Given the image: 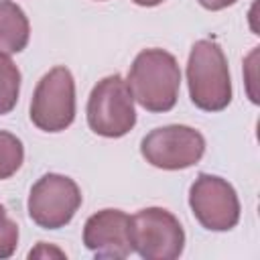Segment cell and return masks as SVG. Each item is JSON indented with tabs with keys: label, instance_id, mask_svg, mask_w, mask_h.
<instances>
[{
	"label": "cell",
	"instance_id": "6da1fadb",
	"mask_svg": "<svg viewBox=\"0 0 260 260\" xmlns=\"http://www.w3.org/2000/svg\"><path fill=\"white\" fill-rule=\"evenodd\" d=\"M132 98L148 112H169L175 108L181 85L177 59L162 49H144L136 55L128 71Z\"/></svg>",
	"mask_w": 260,
	"mask_h": 260
},
{
	"label": "cell",
	"instance_id": "7a4b0ae2",
	"mask_svg": "<svg viewBox=\"0 0 260 260\" xmlns=\"http://www.w3.org/2000/svg\"><path fill=\"white\" fill-rule=\"evenodd\" d=\"M191 102L205 112H221L232 102V79L225 55L215 41L201 39L191 47L187 61Z\"/></svg>",
	"mask_w": 260,
	"mask_h": 260
},
{
	"label": "cell",
	"instance_id": "3957f363",
	"mask_svg": "<svg viewBox=\"0 0 260 260\" xmlns=\"http://www.w3.org/2000/svg\"><path fill=\"white\" fill-rule=\"evenodd\" d=\"M87 124L106 138H120L134 128V98L122 75H108L93 85L87 100Z\"/></svg>",
	"mask_w": 260,
	"mask_h": 260
},
{
	"label": "cell",
	"instance_id": "277c9868",
	"mask_svg": "<svg viewBox=\"0 0 260 260\" xmlns=\"http://www.w3.org/2000/svg\"><path fill=\"white\" fill-rule=\"evenodd\" d=\"M75 118V81L67 67H53L41 77L30 100V120L39 130L61 132Z\"/></svg>",
	"mask_w": 260,
	"mask_h": 260
},
{
	"label": "cell",
	"instance_id": "5b68a950",
	"mask_svg": "<svg viewBox=\"0 0 260 260\" xmlns=\"http://www.w3.org/2000/svg\"><path fill=\"white\" fill-rule=\"evenodd\" d=\"M132 246L146 260H175L183 254L185 232L162 207H146L130 217Z\"/></svg>",
	"mask_w": 260,
	"mask_h": 260
},
{
	"label": "cell",
	"instance_id": "8992f818",
	"mask_svg": "<svg viewBox=\"0 0 260 260\" xmlns=\"http://www.w3.org/2000/svg\"><path fill=\"white\" fill-rule=\"evenodd\" d=\"M140 152L156 169L181 171L201 160L205 138L191 126L171 124L150 130L140 142Z\"/></svg>",
	"mask_w": 260,
	"mask_h": 260
},
{
	"label": "cell",
	"instance_id": "52a82bcc",
	"mask_svg": "<svg viewBox=\"0 0 260 260\" xmlns=\"http://www.w3.org/2000/svg\"><path fill=\"white\" fill-rule=\"evenodd\" d=\"M79 205L81 191L77 183L65 175H43L28 195V215L45 230H59L67 225Z\"/></svg>",
	"mask_w": 260,
	"mask_h": 260
},
{
	"label": "cell",
	"instance_id": "ba28073f",
	"mask_svg": "<svg viewBox=\"0 0 260 260\" xmlns=\"http://www.w3.org/2000/svg\"><path fill=\"white\" fill-rule=\"evenodd\" d=\"M189 205L195 219L211 232H228L240 221L236 189L221 177L201 173L189 189Z\"/></svg>",
	"mask_w": 260,
	"mask_h": 260
},
{
	"label": "cell",
	"instance_id": "9c48e42d",
	"mask_svg": "<svg viewBox=\"0 0 260 260\" xmlns=\"http://www.w3.org/2000/svg\"><path fill=\"white\" fill-rule=\"evenodd\" d=\"M83 244L95 258H128L134 252L130 215L120 209H102L93 213L83 225Z\"/></svg>",
	"mask_w": 260,
	"mask_h": 260
},
{
	"label": "cell",
	"instance_id": "30bf717a",
	"mask_svg": "<svg viewBox=\"0 0 260 260\" xmlns=\"http://www.w3.org/2000/svg\"><path fill=\"white\" fill-rule=\"evenodd\" d=\"M30 26L24 10L12 0H0V53H20L28 45Z\"/></svg>",
	"mask_w": 260,
	"mask_h": 260
},
{
	"label": "cell",
	"instance_id": "8fae6325",
	"mask_svg": "<svg viewBox=\"0 0 260 260\" xmlns=\"http://www.w3.org/2000/svg\"><path fill=\"white\" fill-rule=\"evenodd\" d=\"M20 91V71L8 55L0 53V116L12 112Z\"/></svg>",
	"mask_w": 260,
	"mask_h": 260
},
{
	"label": "cell",
	"instance_id": "7c38bea8",
	"mask_svg": "<svg viewBox=\"0 0 260 260\" xmlns=\"http://www.w3.org/2000/svg\"><path fill=\"white\" fill-rule=\"evenodd\" d=\"M24 160V148L20 138L14 134L0 130V179L12 177Z\"/></svg>",
	"mask_w": 260,
	"mask_h": 260
},
{
	"label": "cell",
	"instance_id": "4fadbf2b",
	"mask_svg": "<svg viewBox=\"0 0 260 260\" xmlns=\"http://www.w3.org/2000/svg\"><path fill=\"white\" fill-rule=\"evenodd\" d=\"M18 244V225L8 217L4 205H0V258L14 254Z\"/></svg>",
	"mask_w": 260,
	"mask_h": 260
},
{
	"label": "cell",
	"instance_id": "5bb4252c",
	"mask_svg": "<svg viewBox=\"0 0 260 260\" xmlns=\"http://www.w3.org/2000/svg\"><path fill=\"white\" fill-rule=\"evenodd\" d=\"M236 2L238 0H199V4L203 8H207V10H223V8H228V6L236 4Z\"/></svg>",
	"mask_w": 260,
	"mask_h": 260
},
{
	"label": "cell",
	"instance_id": "9a60e30c",
	"mask_svg": "<svg viewBox=\"0 0 260 260\" xmlns=\"http://www.w3.org/2000/svg\"><path fill=\"white\" fill-rule=\"evenodd\" d=\"M41 254H43V256H47V254H55V256H65V254H63V252H59V250H53V248H49V250H47V244H45V242H41L37 250H30V254H28V256H30V258H35V256H41Z\"/></svg>",
	"mask_w": 260,
	"mask_h": 260
},
{
	"label": "cell",
	"instance_id": "2e32d148",
	"mask_svg": "<svg viewBox=\"0 0 260 260\" xmlns=\"http://www.w3.org/2000/svg\"><path fill=\"white\" fill-rule=\"evenodd\" d=\"M132 2L138 6H158L162 0H132Z\"/></svg>",
	"mask_w": 260,
	"mask_h": 260
}]
</instances>
